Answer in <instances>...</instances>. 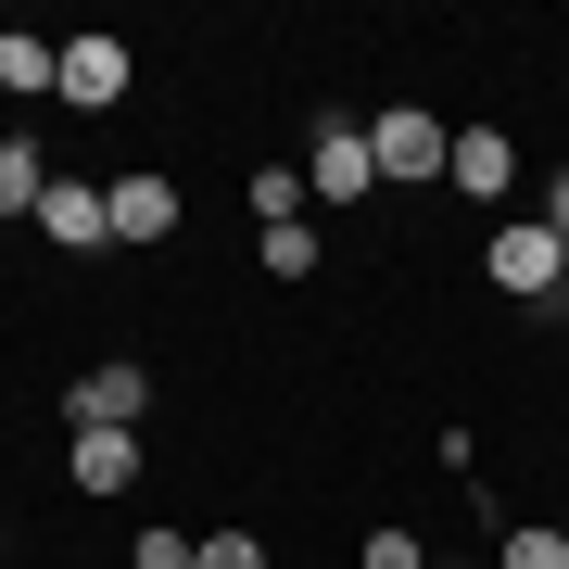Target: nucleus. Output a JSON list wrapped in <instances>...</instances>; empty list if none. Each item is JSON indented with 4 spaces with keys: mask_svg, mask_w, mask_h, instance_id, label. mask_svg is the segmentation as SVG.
<instances>
[{
    "mask_svg": "<svg viewBox=\"0 0 569 569\" xmlns=\"http://www.w3.org/2000/svg\"><path fill=\"white\" fill-rule=\"evenodd\" d=\"M481 279L507 291V305H557V291H569V241H557L545 216H507V228L481 241Z\"/></svg>",
    "mask_w": 569,
    "mask_h": 569,
    "instance_id": "nucleus-1",
    "label": "nucleus"
},
{
    "mask_svg": "<svg viewBox=\"0 0 569 569\" xmlns=\"http://www.w3.org/2000/svg\"><path fill=\"white\" fill-rule=\"evenodd\" d=\"M367 152H380V178H443V164H456V127L443 114H430V102H380V114H367Z\"/></svg>",
    "mask_w": 569,
    "mask_h": 569,
    "instance_id": "nucleus-2",
    "label": "nucleus"
},
{
    "mask_svg": "<svg viewBox=\"0 0 569 569\" xmlns=\"http://www.w3.org/2000/svg\"><path fill=\"white\" fill-rule=\"evenodd\" d=\"M305 190H317V203H367V190H380L367 114H317V127H305Z\"/></svg>",
    "mask_w": 569,
    "mask_h": 569,
    "instance_id": "nucleus-3",
    "label": "nucleus"
},
{
    "mask_svg": "<svg viewBox=\"0 0 569 569\" xmlns=\"http://www.w3.org/2000/svg\"><path fill=\"white\" fill-rule=\"evenodd\" d=\"M140 406H152V367H127V355H102L77 392H63V418H77V430H140Z\"/></svg>",
    "mask_w": 569,
    "mask_h": 569,
    "instance_id": "nucleus-4",
    "label": "nucleus"
},
{
    "mask_svg": "<svg viewBox=\"0 0 569 569\" xmlns=\"http://www.w3.org/2000/svg\"><path fill=\"white\" fill-rule=\"evenodd\" d=\"M39 228H51L63 253H114V190L102 178H51L39 190Z\"/></svg>",
    "mask_w": 569,
    "mask_h": 569,
    "instance_id": "nucleus-5",
    "label": "nucleus"
},
{
    "mask_svg": "<svg viewBox=\"0 0 569 569\" xmlns=\"http://www.w3.org/2000/svg\"><path fill=\"white\" fill-rule=\"evenodd\" d=\"M127 89H140V63H127V39H63V102H77V114H114Z\"/></svg>",
    "mask_w": 569,
    "mask_h": 569,
    "instance_id": "nucleus-6",
    "label": "nucleus"
},
{
    "mask_svg": "<svg viewBox=\"0 0 569 569\" xmlns=\"http://www.w3.org/2000/svg\"><path fill=\"white\" fill-rule=\"evenodd\" d=\"M443 190H468V203H507V190H519V152L493 140V127H456V164H443Z\"/></svg>",
    "mask_w": 569,
    "mask_h": 569,
    "instance_id": "nucleus-7",
    "label": "nucleus"
},
{
    "mask_svg": "<svg viewBox=\"0 0 569 569\" xmlns=\"http://www.w3.org/2000/svg\"><path fill=\"white\" fill-rule=\"evenodd\" d=\"M63 481L77 493H127L140 481V430H77V443H63Z\"/></svg>",
    "mask_w": 569,
    "mask_h": 569,
    "instance_id": "nucleus-8",
    "label": "nucleus"
},
{
    "mask_svg": "<svg viewBox=\"0 0 569 569\" xmlns=\"http://www.w3.org/2000/svg\"><path fill=\"white\" fill-rule=\"evenodd\" d=\"M0 89H13V102H63V39H26V26H0Z\"/></svg>",
    "mask_w": 569,
    "mask_h": 569,
    "instance_id": "nucleus-9",
    "label": "nucleus"
},
{
    "mask_svg": "<svg viewBox=\"0 0 569 569\" xmlns=\"http://www.w3.org/2000/svg\"><path fill=\"white\" fill-rule=\"evenodd\" d=\"M178 228V190L164 178H114V241H164Z\"/></svg>",
    "mask_w": 569,
    "mask_h": 569,
    "instance_id": "nucleus-10",
    "label": "nucleus"
},
{
    "mask_svg": "<svg viewBox=\"0 0 569 569\" xmlns=\"http://www.w3.org/2000/svg\"><path fill=\"white\" fill-rule=\"evenodd\" d=\"M241 203H253V228H305L317 190H305V164H253V190H241Z\"/></svg>",
    "mask_w": 569,
    "mask_h": 569,
    "instance_id": "nucleus-11",
    "label": "nucleus"
},
{
    "mask_svg": "<svg viewBox=\"0 0 569 569\" xmlns=\"http://www.w3.org/2000/svg\"><path fill=\"white\" fill-rule=\"evenodd\" d=\"M493 569H569V531L557 519H507L493 531Z\"/></svg>",
    "mask_w": 569,
    "mask_h": 569,
    "instance_id": "nucleus-12",
    "label": "nucleus"
},
{
    "mask_svg": "<svg viewBox=\"0 0 569 569\" xmlns=\"http://www.w3.org/2000/svg\"><path fill=\"white\" fill-rule=\"evenodd\" d=\"M39 190H51L39 140H0V216H39Z\"/></svg>",
    "mask_w": 569,
    "mask_h": 569,
    "instance_id": "nucleus-13",
    "label": "nucleus"
},
{
    "mask_svg": "<svg viewBox=\"0 0 569 569\" xmlns=\"http://www.w3.org/2000/svg\"><path fill=\"white\" fill-rule=\"evenodd\" d=\"M253 253H266V279H317V228H253Z\"/></svg>",
    "mask_w": 569,
    "mask_h": 569,
    "instance_id": "nucleus-14",
    "label": "nucleus"
},
{
    "mask_svg": "<svg viewBox=\"0 0 569 569\" xmlns=\"http://www.w3.org/2000/svg\"><path fill=\"white\" fill-rule=\"evenodd\" d=\"M190 569H266L253 531H190Z\"/></svg>",
    "mask_w": 569,
    "mask_h": 569,
    "instance_id": "nucleus-15",
    "label": "nucleus"
},
{
    "mask_svg": "<svg viewBox=\"0 0 569 569\" xmlns=\"http://www.w3.org/2000/svg\"><path fill=\"white\" fill-rule=\"evenodd\" d=\"M367 569H430V545L418 531H367Z\"/></svg>",
    "mask_w": 569,
    "mask_h": 569,
    "instance_id": "nucleus-16",
    "label": "nucleus"
},
{
    "mask_svg": "<svg viewBox=\"0 0 569 569\" xmlns=\"http://www.w3.org/2000/svg\"><path fill=\"white\" fill-rule=\"evenodd\" d=\"M127 569H190V531H140V545H127Z\"/></svg>",
    "mask_w": 569,
    "mask_h": 569,
    "instance_id": "nucleus-17",
    "label": "nucleus"
},
{
    "mask_svg": "<svg viewBox=\"0 0 569 569\" xmlns=\"http://www.w3.org/2000/svg\"><path fill=\"white\" fill-rule=\"evenodd\" d=\"M545 228H557V241H569V164H557V190H545Z\"/></svg>",
    "mask_w": 569,
    "mask_h": 569,
    "instance_id": "nucleus-18",
    "label": "nucleus"
},
{
    "mask_svg": "<svg viewBox=\"0 0 569 569\" xmlns=\"http://www.w3.org/2000/svg\"><path fill=\"white\" fill-rule=\"evenodd\" d=\"M430 569H481V557H430Z\"/></svg>",
    "mask_w": 569,
    "mask_h": 569,
    "instance_id": "nucleus-19",
    "label": "nucleus"
},
{
    "mask_svg": "<svg viewBox=\"0 0 569 569\" xmlns=\"http://www.w3.org/2000/svg\"><path fill=\"white\" fill-rule=\"evenodd\" d=\"M0 140H13V127H0Z\"/></svg>",
    "mask_w": 569,
    "mask_h": 569,
    "instance_id": "nucleus-20",
    "label": "nucleus"
},
{
    "mask_svg": "<svg viewBox=\"0 0 569 569\" xmlns=\"http://www.w3.org/2000/svg\"><path fill=\"white\" fill-rule=\"evenodd\" d=\"M557 531H569V519H557Z\"/></svg>",
    "mask_w": 569,
    "mask_h": 569,
    "instance_id": "nucleus-21",
    "label": "nucleus"
},
{
    "mask_svg": "<svg viewBox=\"0 0 569 569\" xmlns=\"http://www.w3.org/2000/svg\"><path fill=\"white\" fill-rule=\"evenodd\" d=\"M557 456H569V443H557Z\"/></svg>",
    "mask_w": 569,
    "mask_h": 569,
    "instance_id": "nucleus-22",
    "label": "nucleus"
}]
</instances>
